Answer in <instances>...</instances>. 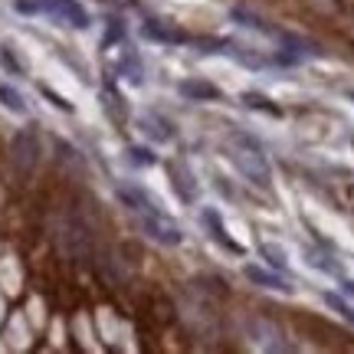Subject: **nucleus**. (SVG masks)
Returning a JSON list of instances; mask_svg holds the SVG:
<instances>
[{
  "label": "nucleus",
  "mask_w": 354,
  "mask_h": 354,
  "mask_svg": "<svg viewBox=\"0 0 354 354\" xmlns=\"http://www.w3.org/2000/svg\"><path fill=\"white\" fill-rule=\"evenodd\" d=\"M171 187H174V194L184 203H194L201 197V180L190 171L187 161H174V165H171Z\"/></svg>",
  "instance_id": "obj_6"
},
{
  "label": "nucleus",
  "mask_w": 354,
  "mask_h": 354,
  "mask_svg": "<svg viewBox=\"0 0 354 354\" xmlns=\"http://www.w3.org/2000/svg\"><path fill=\"white\" fill-rule=\"evenodd\" d=\"M138 223H141V230H145V236H151V240L161 243V246H180V240H184L180 227H177L161 207H158V210H148V214H138Z\"/></svg>",
  "instance_id": "obj_3"
},
{
  "label": "nucleus",
  "mask_w": 354,
  "mask_h": 354,
  "mask_svg": "<svg viewBox=\"0 0 354 354\" xmlns=\"http://www.w3.org/2000/svg\"><path fill=\"white\" fill-rule=\"evenodd\" d=\"M43 10H53L59 20H66L76 30H86L88 26V13L79 7V0H43Z\"/></svg>",
  "instance_id": "obj_7"
},
{
  "label": "nucleus",
  "mask_w": 354,
  "mask_h": 354,
  "mask_svg": "<svg viewBox=\"0 0 354 354\" xmlns=\"http://www.w3.org/2000/svg\"><path fill=\"white\" fill-rule=\"evenodd\" d=\"M0 63L7 66V69H10V73H13V76H24V63H20V59L13 56V50H10V46H0Z\"/></svg>",
  "instance_id": "obj_21"
},
{
  "label": "nucleus",
  "mask_w": 354,
  "mask_h": 354,
  "mask_svg": "<svg viewBox=\"0 0 354 354\" xmlns=\"http://www.w3.org/2000/svg\"><path fill=\"white\" fill-rule=\"evenodd\" d=\"M138 128L148 135V138H154V141H174V125L167 122L165 115H158V112H145V115H141Z\"/></svg>",
  "instance_id": "obj_9"
},
{
  "label": "nucleus",
  "mask_w": 354,
  "mask_h": 354,
  "mask_svg": "<svg viewBox=\"0 0 354 354\" xmlns=\"http://www.w3.org/2000/svg\"><path fill=\"white\" fill-rule=\"evenodd\" d=\"M10 161H13V167H17V174L20 177L33 174V167H37V161H39V138L30 131V128H24V131H17V135H13Z\"/></svg>",
  "instance_id": "obj_4"
},
{
  "label": "nucleus",
  "mask_w": 354,
  "mask_h": 354,
  "mask_svg": "<svg viewBox=\"0 0 354 354\" xmlns=\"http://www.w3.org/2000/svg\"><path fill=\"white\" fill-rule=\"evenodd\" d=\"M56 240L69 259H88L92 256V227L79 214H63L59 216V227H56Z\"/></svg>",
  "instance_id": "obj_2"
},
{
  "label": "nucleus",
  "mask_w": 354,
  "mask_h": 354,
  "mask_svg": "<svg viewBox=\"0 0 354 354\" xmlns=\"http://www.w3.org/2000/svg\"><path fill=\"white\" fill-rule=\"evenodd\" d=\"M259 253L266 256V263L269 266H276L279 272H286V269H289V259H286V250H279V246H272V243H266L263 250H259Z\"/></svg>",
  "instance_id": "obj_17"
},
{
  "label": "nucleus",
  "mask_w": 354,
  "mask_h": 354,
  "mask_svg": "<svg viewBox=\"0 0 354 354\" xmlns=\"http://www.w3.org/2000/svg\"><path fill=\"white\" fill-rule=\"evenodd\" d=\"M325 302H328L331 308H335V312H338V315L344 318V322H351V325H354V308H351L348 302H344L342 295H335V292H325Z\"/></svg>",
  "instance_id": "obj_20"
},
{
  "label": "nucleus",
  "mask_w": 354,
  "mask_h": 354,
  "mask_svg": "<svg viewBox=\"0 0 354 354\" xmlns=\"http://www.w3.org/2000/svg\"><path fill=\"white\" fill-rule=\"evenodd\" d=\"M246 338H250L259 351H289V344L282 342L279 325H272L269 318H246Z\"/></svg>",
  "instance_id": "obj_5"
},
{
  "label": "nucleus",
  "mask_w": 354,
  "mask_h": 354,
  "mask_svg": "<svg viewBox=\"0 0 354 354\" xmlns=\"http://www.w3.org/2000/svg\"><path fill=\"white\" fill-rule=\"evenodd\" d=\"M201 223L203 227H210V236H214L223 250H230V253H236V256H243V246L233 236L227 233V227H223V220H220V214H216L214 207H207V210H201Z\"/></svg>",
  "instance_id": "obj_8"
},
{
  "label": "nucleus",
  "mask_w": 354,
  "mask_h": 354,
  "mask_svg": "<svg viewBox=\"0 0 354 354\" xmlns=\"http://www.w3.org/2000/svg\"><path fill=\"white\" fill-rule=\"evenodd\" d=\"M233 20H240L243 26H250V30H259V33H272L269 26L256 17V13H250V10H243V7H233Z\"/></svg>",
  "instance_id": "obj_18"
},
{
  "label": "nucleus",
  "mask_w": 354,
  "mask_h": 354,
  "mask_svg": "<svg viewBox=\"0 0 354 354\" xmlns=\"http://www.w3.org/2000/svg\"><path fill=\"white\" fill-rule=\"evenodd\" d=\"M243 102H246L250 109H259V112L272 115V118H282V109H279V105H269V99H266L263 92H243Z\"/></svg>",
  "instance_id": "obj_15"
},
{
  "label": "nucleus",
  "mask_w": 354,
  "mask_h": 354,
  "mask_svg": "<svg viewBox=\"0 0 354 354\" xmlns=\"http://www.w3.org/2000/svg\"><path fill=\"white\" fill-rule=\"evenodd\" d=\"M13 7L20 13H39L43 10V0H13Z\"/></svg>",
  "instance_id": "obj_22"
},
{
  "label": "nucleus",
  "mask_w": 354,
  "mask_h": 354,
  "mask_svg": "<svg viewBox=\"0 0 354 354\" xmlns=\"http://www.w3.org/2000/svg\"><path fill=\"white\" fill-rule=\"evenodd\" d=\"M243 276L250 279V282H256V286H263V289L292 292V286L282 276H279V272H266V269H259V266H246V269H243Z\"/></svg>",
  "instance_id": "obj_11"
},
{
  "label": "nucleus",
  "mask_w": 354,
  "mask_h": 354,
  "mask_svg": "<svg viewBox=\"0 0 354 354\" xmlns=\"http://www.w3.org/2000/svg\"><path fill=\"white\" fill-rule=\"evenodd\" d=\"M105 109L112 112V118H115V122H125L128 105H125V99H122L118 92H112V88H105Z\"/></svg>",
  "instance_id": "obj_16"
},
{
  "label": "nucleus",
  "mask_w": 354,
  "mask_h": 354,
  "mask_svg": "<svg viewBox=\"0 0 354 354\" xmlns=\"http://www.w3.org/2000/svg\"><path fill=\"white\" fill-rule=\"evenodd\" d=\"M227 151H230L233 167H236L250 184H256V187H263V190L272 184V167H269V161H266L263 145H259L250 131L233 128V131L227 135Z\"/></svg>",
  "instance_id": "obj_1"
},
{
  "label": "nucleus",
  "mask_w": 354,
  "mask_h": 354,
  "mask_svg": "<svg viewBox=\"0 0 354 354\" xmlns=\"http://www.w3.org/2000/svg\"><path fill=\"white\" fill-rule=\"evenodd\" d=\"M351 145H354V141H351Z\"/></svg>",
  "instance_id": "obj_24"
},
{
  "label": "nucleus",
  "mask_w": 354,
  "mask_h": 354,
  "mask_svg": "<svg viewBox=\"0 0 354 354\" xmlns=\"http://www.w3.org/2000/svg\"><path fill=\"white\" fill-rule=\"evenodd\" d=\"M43 92H46V95H50V99H53V105H59V109H63V112H73V105H69V102H66L63 95H56V92H53V88H43Z\"/></svg>",
  "instance_id": "obj_23"
},
{
  "label": "nucleus",
  "mask_w": 354,
  "mask_h": 354,
  "mask_svg": "<svg viewBox=\"0 0 354 354\" xmlns=\"http://www.w3.org/2000/svg\"><path fill=\"white\" fill-rule=\"evenodd\" d=\"M128 161H131L135 167H151V165H158V158H154L151 148H138V145H135V148H128Z\"/></svg>",
  "instance_id": "obj_19"
},
{
  "label": "nucleus",
  "mask_w": 354,
  "mask_h": 354,
  "mask_svg": "<svg viewBox=\"0 0 354 354\" xmlns=\"http://www.w3.org/2000/svg\"><path fill=\"white\" fill-rule=\"evenodd\" d=\"M177 88H180V95L190 102H216L223 95V92H220L214 82H207V79H184Z\"/></svg>",
  "instance_id": "obj_10"
},
{
  "label": "nucleus",
  "mask_w": 354,
  "mask_h": 354,
  "mask_svg": "<svg viewBox=\"0 0 354 354\" xmlns=\"http://www.w3.org/2000/svg\"><path fill=\"white\" fill-rule=\"evenodd\" d=\"M99 272H102L105 279H109L112 286H122V282H125V269L118 266V259H115L112 253L102 256V259H99Z\"/></svg>",
  "instance_id": "obj_13"
},
{
  "label": "nucleus",
  "mask_w": 354,
  "mask_h": 354,
  "mask_svg": "<svg viewBox=\"0 0 354 354\" xmlns=\"http://www.w3.org/2000/svg\"><path fill=\"white\" fill-rule=\"evenodd\" d=\"M0 105H3V109H10V112H17V115H26L24 95H20L13 86H0Z\"/></svg>",
  "instance_id": "obj_14"
},
{
  "label": "nucleus",
  "mask_w": 354,
  "mask_h": 354,
  "mask_svg": "<svg viewBox=\"0 0 354 354\" xmlns=\"http://www.w3.org/2000/svg\"><path fill=\"white\" fill-rule=\"evenodd\" d=\"M141 37L158 39V43H180V39H184L177 30H167V26H161L158 20H148V24L141 26Z\"/></svg>",
  "instance_id": "obj_12"
}]
</instances>
